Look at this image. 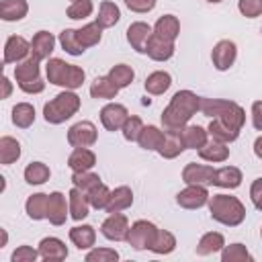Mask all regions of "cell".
Masks as SVG:
<instances>
[{
    "label": "cell",
    "mask_w": 262,
    "mask_h": 262,
    "mask_svg": "<svg viewBox=\"0 0 262 262\" xmlns=\"http://www.w3.org/2000/svg\"><path fill=\"white\" fill-rule=\"evenodd\" d=\"M196 111H201V96H196L192 90H178L170 104L162 111L164 131H182Z\"/></svg>",
    "instance_id": "cell-1"
},
{
    "label": "cell",
    "mask_w": 262,
    "mask_h": 262,
    "mask_svg": "<svg viewBox=\"0 0 262 262\" xmlns=\"http://www.w3.org/2000/svg\"><path fill=\"white\" fill-rule=\"evenodd\" d=\"M209 213L217 223L227 227H235L246 219V207L231 194H213L209 199Z\"/></svg>",
    "instance_id": "cell-2"
},
{
    "label": "cell",
    "mask_w": 262,
    "mask_h": 262,
    "mask_svg": "<svg viewBox=\"0 0 262 262\" xmlns=\"http://www.w3.org/2000/svg\"><path fill=\"white\" fill-rule=\"evenodd\" d=\"M45 72H47V82L49 84L63 86L66 90L80 88L84 84V78H86L82 68L74 66V63H66L59 57H49L47 66H45Z\"/></svg>",
    "instance_id": "cell-3"
},
{
    "label": "cell",
    "mask_w": 262,
    "mask_h": 262,
    "mask_svg": "<svg viewBox=\"0 0 262 262\" xmlns=\"http://www.w3.org/2000/svg\"><path fill=\"white\" fill-rule=\"evenodd\" d=\"M80 108V96L72 90H63L59 92L55 98H51L49 102H45L43 106V117L47 123L51 125H59L68 119H72Z\"/></svg>",
    "instance_id": "cell-4"
},
{
    "label": "cell",
    "mask_w": 262,
    "mask_h": 262,
    "mask_svg": "<svg viewBox=\"0 0 262 262\" xmlns=\"http://www.w3.org/2000/svg\"><path fill=\"white\" fill-rule=\"evenodd\" d=\"M158 231H160V229H158L151 221L139 219V221H135V223L129 227L125 242H127L133 250H149L151 244H154V239H156V235H158Z\"/></svg>",
    "instance_id": "cell-5"
},
{
    "label": "cell",
    "mask_w": 262,
    "mask_h": 262,
    "mask_svg": "<svg viewBox=\"0 0 262 262\" xmlns=\"http://www.w3.org/2000/svg\"><path fill=\"white\" fill-rule=\"evenodd\" d=\"M96 137H98L96 127L90 121H80L72 125L68 131V143L72 147H90L96 143Z\"/></svg>",
    "instance_id": "cell-6"
},
{
    "label": "cell",
    "mask_w": 262,
    "mask_h": 262,
    "mask_svg": "<svg viewBox=\"0 0 262 262\" xmlns=\"http://www.w3.org/2000/svg\"><path fill=\"white\" fill-rule=\"evenodd\" d=\"M209 190L203 184H188L184 190L176 194V203L182 209H201L203 205L209 203Z\"/></svg>",
    "instance_id": "cell-7"
},
{
    "label": "cell",
    "mask_w": 262,
    "mask_h": 262,
    "mask_svg": "<svg viewBox=\"0 0 262 262\" xmlns=\"http://www.w3.org/2000/svg\"><path fill=\"white\" fill-rule=\"evenodd\" d=\"M100 231L111 242H123L127 237V231H129V219L123 213H111L102 221Z\"/></svg>",
    "instance_id": "cell-8"
},
{
    "label": "cell",
    "mask_w": 262,
    "mask_h": 262,
    "mask_svg": "<svg viewBox=\"0 0 262 262\" xmlns=\"http://www.w3.org/2000/svg\"><path fill=\"white\" fill-rule=\"evenodd\" d=\"M127 117H129L127 108L123 104H119V102H108L100 111V123H102V127L106 131H119V129H123Z\"/></svg>",
    "instance_id": "cell-9"
},
{
    "label": "cell",
    "mask_w": 262,
    "mask_h": 262,
    "mask_svg": "<svg viewBox=\"0 0 262 262\" xmlns=\"http://www.w3.org/2000/svg\"><path fill=\"white\" fill-rule=\"evenodd\" d=\"M235 57H237V47H235V43H233V41H229V39L219 41V43L213 47V53H211L213 66H215L219 72L229 70V68L233 66Z\"/></svg>",
    "instance_id": "cell-10"
},
{
    "label": "cell",
    "mask_w": 262,
    "mask_h": 262,
    "mask_svg": "<svg viewBox=\"0 0 262 262\" xmlns=\"http://www.w3.org/2000/svg\"><path fill=\"white\" fill-rule=\"evenodd\" d=\"M31 55V43L20 35H10L4 45V63H18Z\"/></svg>",
    "instance_id": "cell-11"
},
{
    "label": "cell",
    "mask_w": 262,
    "mask_h": 262,
    "mask_svg": "<svg viewBox=\"0 0 262 262\" xmlns=\"http://www.w3.org/2000/svg\"><path fill=\"white\" fill-rule=\"evenodd\" d=\"M70 213V201H66V194L55 190L49 194V205H47V219L51 225H63Z\"/></svg>",
    "instance_id": "cell-12"
},
{
    "label": "cell",
    "mask_w": 262,
    "mask_h": 262,
    "mask_svg": "<svg viewBox=\"0 0 262 262\" xmlns=\"http://www.w3.org/2000/svg\"><path fill=\"white\" fill-rule=\"evenodd\" d=\"M213 176H215V170L211 166H203V164H186L184 170H182V180L186 184H213Z\"/></svg>",
    "instance_id": "cell-13"
},
{
    "label": "cell",
    "mask_w": 262,
    "mask_h": 262,
    "mask_svg": "<svg viewBox=\"0 0 262 262\" xmlns=\"http://www.w3.org/2000/svg\"><path fill=\"white\" fill-rule=\"evenodd\" d=\"M151 27L147 25V23H141V20H137V23H131L129 25V29H127V41H129V45L137 51V53H145V45H147V39L151 37Z\"/></svg>",
    "instance_id": "cell-14"
},
{
    "label": "cell",
    "mask_w": 262,
    "mask_h": 262,
    "mask_svg": "<svg viewBox=\"0 0 262 262\" xmlns=\"http://www.w3.org/2000/svg\"><path fill=\"white\" fill-rule=\"evenodd\" d=\"M145 53L154 61H166L174 55V41H166V39L158 37L156 33H151V37L147 39V45H145Z\"/></svg>",
    "instance_id": "cell-15"
},
{
    "label": "cell",
    "mask_w": 262,
    "mask_h": 262,
    "mask_svg": "<svg viewBox=\"0 0 262 262\" xmlns=\"http://www.w3.org/2000/svg\"><path fill=\"white\" fill-rule=\"evenodd\" d=\"M39 254L43 260L59 262V260L68 258V248L59 237H43L39 242Z\"/></svg>",
    "instance_id": "cell-16"
},
{
    "label": "cell",
    "mask_w": 262,
    "mask_h": 262,
    "mask_svg": "<svg viewBox=\"0 0 262 262\" xmlns=\"http://www.w3.org/2000/svg\"><path fill=\"white\" fill-rule=\"evenodd\" d=\"M68 201H70V217L74 221H82L88 217V211H90V203H88V196L84 190H80L78 186H74L68 194Z\"/></svg>",
    "instance_id": "cell-17"
},
{
    "label": "cell",
    "mask_w": 262,
    "mask_h": 262,
    "mask_svg": "<svg viewBox=\"0 0 262 262\" xmlns=\"http://www.w3.org/2000/svg\"><path fill=\"white\" fill-rule=\"evenodd\" d=\"M164 139H166V131H162V129L156 127V125H147V127L141 129L137 143H139V147H143V149H147V151H158V149L162 147Z\"/></svg>",
    "instance_id": "cell-18"
},
{
    "label": "cell",
    "mask_w": 262,
    "mask_h": 262,
    "mask_svg": "<svg viewBox=\"0 0 262 262\" xmlns=\"http://www.w3.org/2000/svg\"><path fill=\"white\" fill-rule=\"evenodd\" d=\"M96 164V156L88 147H74V151L68 158V166L72 172H86Z\"/></svg>",
    "instance_id": "cell-19"
},
{
    "label": "cell",
    "mask_w": 262,
    "mask_h": 262,
    "mask_svg": "<svg viewBox=\"0 0 262 262\" xmlns=\"http://www.w3.org/2000/svg\"><path fill=\"white\" fill-rule=\"evenodd\" d=\"M53 47H55V37L47 31H39L31 39V53L39 59H49Z\"/></svg>",
    "instance_id": "cell-20"
},
{
    "label": "cell",
    "mask_w": 262,
    "mask_h": 262,
    "mask_svg": "<svg viewBox=\"0 0 262 262\" xmlns=\"http://www.w3.org/2000/svg\"><path fill=\"white\" fill-rule=\"evenodd\" d=\"M39 61L41 59L35 57L33 53L27 59L18 61L14 66V78H16V82L18 84H25V82H31V80H39Z\"/></svg>",
    "instance_id": "cell-21"
},
{
    "label": "cell",
    "mask_w": 262,
    "mask_h": 262,
    "mask_svg": "<svg viewBox=\"0 0 262 262\" xmlns=\"http://www.w3.org/2000/svg\"><path fill=\"white\" fill-rule=\"evenodd\" d=\"M133 205V192L129 186H117L111 190V199L106 203V213H121Z\"/></svg>",
    "instance_id": "cell-22"
},
{
    "label": "cell",
    "mask_w": 262,
    "mask_h": 262,
    "mask_svg": "<svg viewBox=\"0 0 262 262\" xmlns=\"http://www.w3.org/2000/svg\"><path fill=\"white\" fill-rule=\"evenodd\" d=\"M154 33L166 41H176V37L180 35V23L174 14H164L156 20L154 25Z\"/></svg>",
    "instance_id": "cell-23"
},
{
    "label": "cell",
    "mask_w": 262,
    "mask_h": 262,
    "mask_svg": "<svg viewBox=\"0 0 262 262\" xmlns=\"http://www.w3.org/2000/svg\"><path fill=\"white\" fill-rule=\"evenodd\" d=\"M242 170L235 166H223L219 170H215L213 176V184L221 186V188H237L242 184Z\"/></svg>",
    "instance_id": "cell-24"
},
{
    "label": "cell",
    "mask_w": 262,
    "mask_h": 262,
    "mask_svg": "<svg viewBox=\"0 0 262 262\" xmlns=\"http://www.w3.org/2000/svg\"><path fill=\"white\" fill-rule=\"evenodd\" d=\"M184 141H182V131H166V139L162 143V147L158 149V154L166 160H172L176 156H180L184 151Z\"/></svg>",
    "instance_id": "cell-25"
},
{
    "label": "cell",
    "mask_w": 262,
    "mask_h": 262,
    "mask_svg": "<svg viewBox=\"0 0 262 262\" xmlns=\"http://www.w3.org/2000/svg\"><path fill=\"white\" fill-rule=\"evenodd\" d=\"M47 205H49V194L37 192V194H31L27 199L25 209L33 221H41V219H47Z\"/></svg>",
    "instance_id": "cell-26"
},
{
    "label": "cell",
    "mask_w": 262,
    "mask_h": 262,
    "mask_svg": "<svg viewBox=\"0 0 262 262\" xmlns=\"http://www.w3.org/2000/svg\"><path fill=\"white\" fill-rule=\"evenodd\" d=\"M70 239L78 250H88L96 242V231L92 225H76L70 229Z\"/></svg>",
    "instance_id": "cell-27"
},
{
    "label": "cell",
    "mask_w": 262,
    "mask_h": 262,
    "mask_svg": "<svg viewBox=\"0 0 262 262\" xmlns=\"http://www.w3.org/2000/svg\"><path fill=\"white\" fill-rule=\"evenodd\" d=\"M27 12H29L27 0H2V4H0V16L6 23L20 20L27 16Z\"/></svg>",
    "instance_id": "cell-28"
},
{
    "label": "cell",
    "mask_w": 262,
    "mask_h": 262,
    "mask_svg": "<svg viewBox=\"0 0 262 262\" xmlns=\"http://www.w3.org/2000/svg\"><path fill=\"white\" fill-rule=\"evenodd\" d=\"M119 86L108 78V76H98L92 86H90V94L92 98H104V100H111V98H117L119 94Z\"/></svg>",
    "instance_id": "cell-29"
},
{
    "label": "cell",
    "mask_w": 262,
    "mask_h": 262,
    "mask_svg": "<svg viewBox=\"0 0 262 262\" xmlns=\"http://www.w3.org/2000/svg\"><path fill=\"white\" fill-rule=\"evenodd\" d=\"M170 84H172V76L168 74V72H162V70H158V72H151L147 78H145V92L147 94H154V96H158V94H164L168 88H170Z\"/></svg>",
    "instance_id": "cell-30"
},
{
    "label": "cell",
    "mask_w": 262,
    "mask_h": 262,
    "mask_svg": "<svg viewBox=\"0 0 262 262\" xmlns=\"http://www.w3.org/2000/svg\"><path fill=\"white\" fill-rule=\"evenodd\" d=\"M199 156H201L205 162H213V164L225 162V160L229 158V147H225V143H221V141L211 139V141H207V143L199 149Z\"/></svg>",
    "instance_id": "cell-31"
},
{
    "label": "cell",
    "mask_w": 262,
    "mask_h": 262,
    "mask_svg": "<svg viewBox=\"0 0 262 262\" xmlns=\"http://www.w3.org/2000/svg\"><path fill=\"white\" fill-rule=\"evenodd\" d=\"M237 102L233 100H223V98H201V113L205 117L217 119L221 115H225L231 106H235Z\"/></svg>",
    "instance_id": "cell-32"
},
{
    "label": "cell",
    "mask_w": 262,
    "mask_h": 262,
    "mask_svg": "<svg viewBox=\"0 0 262 262\" xmlns=\"http://www.w3.org/2000/svg\"><path fill=\"white\" fill-rule=\"evenodd\" d=\"M207 131H209L211 139L221 141V143H231V141H235V139H237V135H239V131L231 129V127H229L227 123H223L221 119H213V121L209 123Z\"/></svg>",
    "instance_id": "cell-33"
},
{
    "label": "cell",
    "mask_w": 262,
    "mask_h": 262,
    "mask_svg": "<svg viewBox=\"0 0 262 262\" xmlns=\"http://www.w3.org/2000/svg\"><path fill=\"white\" fill-rule=\"evenodd\" d=\"M209 131H205L201 125H186L182 129V141L186 149H201L207 143Z\"/></svg>",
    "instance_id": "cell-34"
},
{
    "label": "cell",
    "mask_w": 262,
    "mask_h": 262,
    "mask_svg": "<svg viewBox=\"0 0 262 262\" xmlns=\"http://www.w3.org/2000/svg\"><path fill=\"white\" fill-rule=\"evenodd\" d=\"M223 246H225V237H223L221 233H217V231H209V233H205V235L199 239V244H196V254H199V256H209V254H213V252L223 250Z\"/></svg>",
    "instance_id": "cell-35"
},
{
    "label": "cell",
    "mask_w": 262,
    "mask_h": 262,
    "mask_svg": "<svg viewBox=\"0 0 262 262\" xmlns=\"http://www.w3.org/2000/svg\"><path fill=\"white\" fill-rule=\"evenodd\" d=\"M121 18V10L115 2H100V8H98V16H96V23L102 27V29H108V27H115Z\"/></svg>",
    "instance_id": "cell-36"
},
{
    "label": "cell",
    "mask_w": 262,
    "mask_h": 262,
    "mask_svg": "<svg viewBox=\"0 0 262 262\" xmlns=\"http://www.w3.org/2000/svg\"><path fill=\"white\" fill-rule=\"evenodd\" d=\"M76 35H78L80 45H82L84 49H88V47H94V45H98V43H100L102 27H100L98 23H88V25H84L82 29H78V31H76Z\"/></svg>",
    "instance_id": "cell-37"
},
{
    "label": "cell",
    "mask_w": 262,
    "mask_h": 262,
    "mask_svg": "<svg viewBox=\"0 0 262 262\" xmlns=\"http://www.w3.org/2000/svg\"><path fill=\"white\" fill-rule=\"evenodd\" d=\"M18 158H20V143L8 135L0 137V162L4 166H8V164L16 162Z\"/></svg>",
    "instance_id": "cell-38"
},
{
    "label": "cell",
    "mask_w": 262,
    "mask_h": 262,
    "mask_svg": "<svg viewBox=\"0 0 262 262\" xmlns=\"http://www.w3.org/2000/svg\"><path fill=\"white\" fill-rule=\"evenodd\" d=\"M33 121H35V108H33V104H29V102H18V104L12 106V123H14L16 127L27 129V127L33 125Z\"/></svg>",
    "instance_id": "cell-39"
},
{
    "label": "cell",
    "mask_w": 262,
    "mask_h": 262,
    "mask_svg": "<svg viewBox=\"0 0 262 262\" xmlns=\"http://www.w3.org/2000/svg\"><path fill=\"white\" fill-rule=\"evenodd\" d=\"M254 256L248 252V248L244 244H231V246H223L221 252V262H252Z\"/></svg>",
    "instance_id": "cell-40"
},
{
    "label": "cell",
    "mask_w": 262,
    "mask_h": 262,
    "mask_svg": "<svg viewBox=\"0 0 262 262\" xmlns=\"http://www.w3.org/2000/svg\"><path fill=\"white\" fill-rule=\"evenodd\" d=\"M49 176H51V172H49L47 164H43V162H31L25 168V180L29 184H43L49 180Z\"/></svg>",
    "instance_id": "cell-41"
},
{
    "label": "cell",
    "mask_w": 262,
    "mask_h": 262,
    "mask_svg": "<svg viewBox=\"0 0 262 262\" xmlns=\"http://www.w3.org/2000/svg\"><path fill=\"white\" fill-rule=\"evenodd\" d=\"M59 43H61V49L70 55H82L86 49L80 45L78 41V35H76V29H63L59 33Z\"/></svg>",
    "instance_id": "cell-42"
},
{
    "label": "cell",
    "mask_w": 262,
    "mask_h": 262,
    "mask_svg": "<svg viewBox=\"0 0 262 262\" xmlns=\"http://www.w3.org/2000/svg\"><path fill=\"white\" fill-rule=\"evenodd\" d=\"M108 78H111L119 88H125V86H129V84L133 82L135 72H133V68H131V66H127V63H117V66H113V68H111Z\"/></svg>",
    "instance_id": "cell-43"
},
{
    "label": "cell",
    "mask_w": 262,
    "mask_h": 262,
    "mask_svg": "<svg viewBox=\"0 0 262 262\" xmlns=\"http://www.w3.org/2000/svg\"><path fill=\"white\" fill-rule=\"evenodd\" d=\"M174 248H176V237H174L170 231L160 229L149 250H151L154 254H170V252H174Z\"/></svg>",
    "instance_id": "cell-44"
},
{
    "label": "cell",
    "mask_w": 262,
    "mask_h": 262,
    "mask_svg": "<svg viewBox=\"0 0 262 262\" xmlns=\"http://www.w3.org/2000/svg\"><path fill=\"white\" fill-rule=\"evenodd\" d=\"M86 196H88V203H90L92 209H106V203L111 199V190H108V186H104L100 182L92 190H88Z\"/></svg>",
    "instance_id": "cell-45"
},
{
    "label": "cell",
    "mask_w": 262,
    "mask_h": 262,
    "mask_svg": "<svg viewBox=\"0 0 262 262\" xmlns=\"http://www.w3.org/2000/svg\"><path fill=\"white\" fill-rule=\"evenodd\" d=\"M72 184L78 186L80 190L88 192V190H92L96 184H100V176L94 174V172H90V170H86V172H74V176H72Z\"/></svg>",
    "instance_id": "cell-46"
},
{
    "label": "cell",
    "mask_w": 262,
    "mask_h": 262,
    "mask_svg": "<svg viewBox=\"0 0 262 262\" xmlns=\"http://www.w3.org/2000/svg\"><path fill=\"white\" fill-rule=\"evenodd\" d=\"M92 10H94L92 0H76V2H72V4L68 6L66 14H68L70 18H74V20H80V18L90 16V14H92Z\"/></svg>",
    "instance_id": "cell-47"
},
{
    "label": "cell",
    "mask_w": 262,
    "mask_h": 262,
    "mask_svg": "<svg viewBox=\"0 0 262 262\" xmlns=\"http://www.w3.org/2000/svg\"><path fill=\"white\" fill-rule=\"evenodd\" d=\"M119 252L113 248H96L86 254V262H117Z\"/></svg>",
    "instance_id": "cell-48"
},
{
    "label": "cell",
    "mask_w": 262,
    "mask_h": 262,
    "mask_svg": "<svg viewBox=\"0 0 262 262\" xmlns=\"http://www.w3.org/2000/svg\"><path fill=\"white\" fill-rule=\"evenodd\" d=\"M141 129H143V123H141L139 117H127V121H125V125H123L121 131H123V137L127 141H137Z\"/></svg>",
    "instance_id": "cell-49"
},
{
    "label": "cell",
    "mask_w": 262,
    "mask_h": 262,
    "mask_svg": "<svg viewBox=\"0 0 262 262\" xmlns=\"http://www.w3.org/2000/svg\"><path fill=\"white\" fill-rule=\"evenodd\" d=\"M237 10L246 18H256V16L262 14V0H239L237 2Z\"/></svg>",
    "instance_id": "cell-50"
},
{
    "label": "cell",
    "mask_w": 262,
    "mask_h": 262,
    "mask_svg": "<svg viewBox=\"0 0 262 262\" xmlns=\"http://www.w3.org/2000/svg\"><path fill=\"white\" fill-rule=\"evenodd\" d=\"M39 256V250H33L31 246H18L12 252V262H35Z\"/></svg>",
    "instance_id": "cell-51"
},
{
    "label": "cell",
    "mask_w": 262,
    "mask_h": 262,
    "mask_svg": "<svg viewBox=\"0 0 262 262\" xmlns=\"http://www.w3.org/2000/svg\"><path fill=\"white\" fill-rule=\"evenodd\" d=\"M125 6H127L129 10H133V12H139V14H143V12H149V10H154V6H156V0H125Z\"/></svg>",
    "instance_id": "cell-52"
},
{
    "label": "cell",
    "mask_w": 262,
    "mask_h": 262,
    "mask_svg": "<svg viewBox=\"0 0 262 262\" xmlns=\"http://www.w3.org/2000/svg\"><path fill=\"white\" fill-rule=\"evenodd\" d=\"M250 199L258 211H262V178H256L250 186Z\"/></svg>",
    "instance_id": "cell-53"
},
{
    "label": "cell",
    "mask_w": 262,
    "mask_h": 262,
    "mask_svg": "<svg viewBox=\"0 0 262 262\" xmlns=\"http://www.w3.org/2000/svg\"><path fill=\"white\" fill-rule=\"evenodd\" d=\"M20 86V90L23 92H27V94H39V92H43L45 90V82L39 78V80H31V82H25V84H18Z\"/></svg>",
    "instance_id": "cell-54"
},
{
    "label": "cell",
    "mask_w": 262,
    "mask_h": 262,
    "mask_svg": "<svg viewBox=\"0 0 262 262\" xmlns=\"http://www.w3.org/2000/svg\"><path fill=\"white\" fill-rule=\"evenodd\" d=\"M252 125L262 131V100H256L252 104Z\"/></svg>",
    "instance_id": "cell-55"
},
{
    "label": "cell",
    "mask_w": 262,
    "mask_h": 262,
    "mask_svg": "<svg viewBox=\"0 0 262 262\" xmlns=\"http://www.w3.org/2000/svg\"><path fill=\"white\" fill-rule=\"evenodd\" d=\"M2 86H4V92H2V98H8L10 96V90H12V86H10V80L4 76L2 78Z\"/></svg>",
    "instance_id": "cell-56"
},
{
    "label": "cell",
    "mask_w": 262,
    "mask_h": 262,
    "mask_svg": "<svg viewBox=\"0 0 262 262\" xmlns=\"http://www.w3.org/2000/svg\"><path fill=\"white\" fill-rule=\"evenodd\" d=\"M254 154H256V158H260V160H262V135L254 141Z\"/></svg>",
    "instance_id": "cell-57"
},
{
    "label": "cell",
    "mask_w": 262,
    "mask_h": 262,
    "mask_svg": "<svg viewBox=\"0 0 262 262\" xmlns=\"http://www.w3.org/2000/svg\"><path fill=\"white\" fill-rule=\"evenodd\" d=\"M6 239H8V235H6V231L2 229V244H0V248H2V246H6Z\"/></svg>",
    "instance_id": "cell-58"
},
{
    "label": "cell",
    "mask_w": 262,
    "mask_h": 262,
    "mask_svg": "<svg viewBox=\"0 0 262 262\" xmlns=\"http://www.w3.org/2000/svg\"><path fill=\"white\" fill-rule=\"evenodd\" d=\"M207 2H211V4H217V2H221V0H207Z\"/></svg>",
    "instance_id": "cell-59"
},
{
    "label": "cell",
    "mask_w": 262,
    "mask_h": 262,
    "mask_svg": "<svg viewBox=\"0 0 262 262\" xmlns=\"http://www.w3.org/2000/svg\"><path fill=\"white\" fill-rule=\"evenodd\" d=\"M260 235H262V227H260Z\"/></svg>",
    "instance_id": "cell-60"
},
{
    "label": "cell",
    "mask_w": 262,
    "mask_h": 262,
    "mask_svg": "<svg viewBox=\"0 0 262 262\" xmlns=\"http://www.w3.org/2000/svg\"><path fill=\"white\" fill-rule=\"evenodd\" d=\"M72 2H76V0H72Z\"/></svg>",
    "instance_id": "cell-61"
},
{
    "label": "cell",
    "mask_w": 262,
    "mask_h": 262,
    "mask_svg": "<svg viewBox=\"0 0 262 262\" xmlns=\"http://www.w3.org/2000/svg\"><path fill=\"white\" fill-rule=\"evenodd\" d=\"M260 33H262V31H260Z\"/></svg>",
    "instance_id": "cell-62"
}]
</instances>
